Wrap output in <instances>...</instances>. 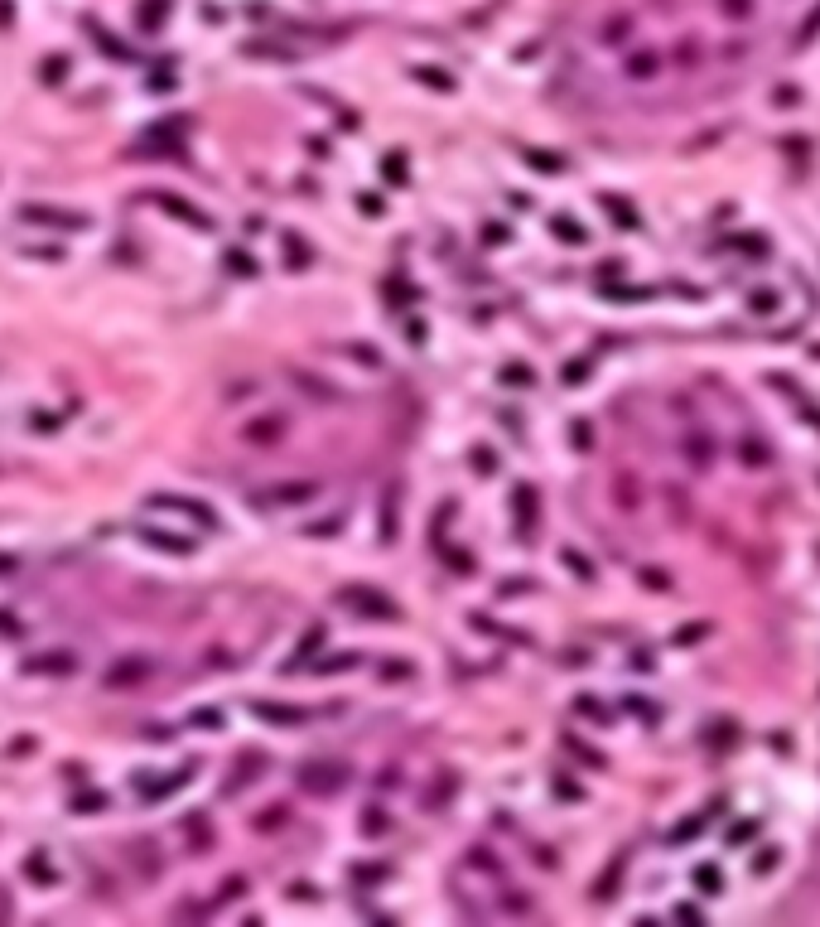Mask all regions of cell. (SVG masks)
Listing matches in <instances>:
<instances>
[{
	"instance_id": "obj_17",
	"label": "cell",
	"mask_w": 820,
	"mask_h": 927,
	"mask_svg": "<svg viewBox=\"0 0 820 927\" xmlns=\"http://www.w3.org/2000/svg\"><path fill=\"white\" fill-rule=\"evenodd\" d=\"M719 10H724L729 20H748V15H753V0H724Z\"/></svg>"
},
{
	"instance_id": "obj_9",
	"label": "cell",
	"mask_w": 820,
	"mask_h": 927,
	"mask_svg": "<svg viewBox=\"0 0 820 927\" xmlns=\"http://www.w3.org/2000/svg\"><path fill=\"white\" fill-rule=\"evenodd\" d=\"M603 208H608L613 218L623 222V227H637V213H632V208H628V203H623V198H613V193H603Z\"/></svg>"
},
{
	"instance_id": "obj_29",
	"label": "cell",
	"mask_w": 820,
	"mask_h": 927,
	"mask_svg": "<svg viewBox=\"0 0 820 927\" xmlns=\"http://www.w3.org/2000/svg\"><path fill=\"white\" fill-rule=\"evenodd\" d=\"M642 580H647L652 589H666V575H661V570H647V575H642Z\"/></svg>"
},
{
	"instance_id": "obj_21",
	"label": "cell",
	"mask_w": 820,
	"mask_h": 927,
	"mask_svg": "<svg viewBox=\"0 0 820 927\" xmlns=\"http://www.w3.org/2000/svg\"><path fill=\"white\" fill-rule=\"evenodd\" d=\"M777 870V850H763V855H753V874H772Z\"/></svg>"
},
{
	"instance_id": "obj_15",
	"label": "cell",
	"mask_w": 820,
	"mask_h": 927,
	"mask_svg": "<svg viewBox=\"0 0 820 927\" xmlns=\"http://www.w3.org/2000/svg\"><path fill=\"white\" fill-rule=\"evenodd\" d=\"M261 715H266V720H280V725H295V720H304V710H285V706H261Z\"/></svg>"
},
{
	"instance_id": "obj_10",
	"label": "cell",
	"mask_w": 820,
	"mask_h": 927,
	"mask_svg": "<svg viewBox=\"0 0 820 927\" xmlns=\"http://www.w3.org/2000/svg\"><path fill=\"white\" fill-rule=\"evenodd\" d=\"M555 232H560V242H570V246L589 242V232H584L579 222H570V218H555Z\"/></svg>"
},
{
	"instance_id": "obj_28",
	"label": "cell",
	"mask_w": 820,
	"mask_h": 927,
	"mask_svg": "<svg viewBox=\"0 0 820 927\" xmlns=\"http://www.w3.org/2000/svg\"><path fill=\"white\" fill-rule=\"evenodd\" d=\"M382 826H386V817H367V821H362V831H367V836H377Z\"/></svg>"
},
{
	"instance_id": "obj_27",
	"label": "cell",
	"mask_w": 820,
	"mask_h": 927,
	"mask_svg": "<svg viewBox=\"0 0 820 927\" xmlns=\"http://www.w3.org/2000/svg\"><path fill=\"white\" fill-rule=\"evenodd\" d=\"M584 372H589V367H584V362H570V367H565V382H579V377H584Z\"/></svg>"
},
{
	"instance_id": "obj_11",
	"label": "cell",
	"mask_w": 820,
	"mask_h": 927,
	"mask_svg": "<svg viewBox=\"0 0 820 927\" xmlns=\"http://www.w3.org/2000/svg\"><path fill=\"white\" fill-rule=\"evenodd\" d=\"M29 672H73V662L68 652H49L44 662H29Z\"/></svg>"
},
{
	"instance_id": "obj_25",
	"label": "cell",
	"mask_w": 820,
	"mask_h": 927,
	"mask_svg": "<svg viewBox=\"0 0 820 927\" xmlns=\"http://www.w3.org/2000/svg\"><path fill=\"white\" fill-rule=\"evenodd\" d=\"M796 410H801V415H806V420H811V425L820 430V406H811L806 396H796Z\"/></svg>"
},
{
	"instance_id": "obj_1",
	"label": "cell",
	"mask_w": 820,
	"mask_h": 927,
	"mask_svg": "<svg viewBox=\"0 0 820 927\" xmlns=\"http://www.w3.org/2000/svg\"><path fill=\"white\" fill-rule=\"evenodd\" d=\"M338 604H348V609H357L362 618H396V604L386 599V594H377V589H367V585H353V589H338Z\"/></svg>"
},
{
	"instance_id": "obj_7",
	"label": "cell",
	"mask_w": 820,
	"mask_h": 927,
	"mask_svg": "<svg viewBox=\"0 0 820 927\" xmlns=\"http://www.w3.org/2000/svg\"><path fill=\"white\" fill-rule=\"evenodd\" d=\"M531 517H536V488L521 483V488H517V522H521V531L531 526Z\"/></svg>"
},
{
	"instance_id": "obj_18",
	"label": "cell",
	"mask_w": 820,
	"mask_h": 927,
	"mask_svg": "<svg viewBox=\"0 0 820 927\" xmlns=\"http://www.w3.org/2000/svg\"><path fill=\"white\" fill-rule=\"evenodd\" d=\"M227 271H237V275H256V266H251V256H242V251H227Z\"/></svg>"
},
{
	"instance_id": "obj_19",
	"label": "cell",
	"mask_w": 820,
	"mask_h": 927,
	"mask_svg": "<svg viewBox=\"0 0 820 927\" xmlns=\"http://www.w3.org/2000/svg\"><path fill=\"white\" fill-rule=\"evenodd\" d=\"M748 304H753L758 314H772V309H777V295H772V290H753V300H748Z\"/></svg>"
},
{
	"instance_id": "obj_26",
	"label": "cell",
	"mask_w": 820,
	"mask_h": 927,
	"mask_svg": "<svg viewBox=\"0 0 820 927\" xmlns=\"http://www.w3.org/2000/svg\"><path fill=\"white\" fill-rule=\"evenodd\" d=\"M29 874H34V879H54V870H49V865H44V860H39V855H34V860H29Z\"/></svg>"
},
{
	"instance_id": "obj_3",
	"label": "cell",
	"mask_w": 820,
	"mask_h": 927,
	"mask_svg": "<svg viewBox=\"0 0 820 927\" xmlns=\"http://www.w3.org/2000/svg\"><path fill=\"white\" fill-rule=\"evenodd\" d=\"M25 218L29 222H49V227H87L82 213H58V208H39V203H29Z\"/></svg>"
},
{
	"instance_id": "obj_12",
	"label": "cell",
	"mask_w": 820,
	"mask_h": 927,
	"mask_svg": "<svg viewBox=\"0 0 820 927\" xmlns=\"http://www.w3.org/2000/svg\"><path fill=\"white\" fill-rule=\"evenodd\" d=\"M145 672H150L145 662H136V667H116V672H111V676H107V686H126V681H140Z\"/></svg>"
},
{
	"instance_id": "obj_13",
	"label": "cell",
	"mask_w": 820,
	"mask_h": 927,
	"mask_svg": "<svg viewBox=\"0 0 820 927\" xmlns=\"http://www.w3.org/2000/svg\"><path fill=\"white\" fill-rule=\"evenodd\" d=\"M280 435V420H256L251 430H246V439H256V444H266V439Z\"/></svg>"
},
{
	"instance_id": "obj_20",
	"label": "cell",
	"mask_w": 820,
	"mask_h": 927,
	"mask_svg": "<svg viewBox=\"0 0 820 927\" xmlns=\"http://www.w3.org/2000/svg\"><path fill=\"white\" fill-rule=\"evenodd\" d=\"M382 169H386V179L406 184V160H401V155H386V164H382Z\"/></svg>"
},
{
	"instance_id": "obj_4",
	"label": "cell",
	"mask_w": 820,
	"mask_h": 927,
	"mask_svg": "<svg viewBox=\"0 0 820 927\" xmlns=\"http://www.w3.org/2000/svg\"><path fill=\"white\" fill-rule=\"evenodd\" d=\"M160 208H164V213H174V218H184V222H193V227H213L208 213H198V208H189V203H179L174 193H160Z\"/></svg>"
},
{
	"instance_id": "obj_6",
	"label": "cell",
	"mask_w": 820,
	"mask_h": 927,
	"mask_svg": "<svg viewBox=\"0 0 820 927\" xmlns=\"http://www.w3.org/2000/svg\"><path fill=\"white\" fill-rule=\"evenodd\" d=\"M314 483H280V488L266 493V502H300V497H314Z\"/></svg>"
},
{
	"instance_id": "obj_24",
	"label": "cell",
	"mask_w": 820,
	"mask_h": 927,
	"mask_svg": "<svg viewBox=\"0 0 820 927\" xmlns=\"http://www.w3.org/2000/svg\"><path fill=\"white\" fill-rule=\"evenodd\" d=\"M526 160L536 164V169H550V174H555V169H565V164L555 160V155H541V150H536V155H526Z\"/></svg>"
},
{
	"instance_id": "obj_22",
	"label": "cell",
	"mask_w": 820,
	"mask_h": 927,
	"mask_svg": "<svg viewBox=\"0 0 820 927\" xmlns=\"http://www.w3.org/2000/svg\"><path fill=\"white\" fill-rule=\"evenodd\" d=\"M700 826H705V817H695V821H685V826H676V831H671V841H676V846H681V841H690V836H695V831H700Z\"/></svg>"
},
{
	"instance_id": "obj_16",
	"label": "cell",
	"mask_w": 820,
	"mask_h": 927,
	"mask_svg": "<svg viewBox=\"0 0 820 927\" xmlns=\"http://www.w3.org/2000/svg\"><path fill=\"white\" fill-rule=\"evenodd\" d=\"M285 251H290V266H304V261H309V251H304V242L295 232H285Z\"/></svg>"
},
{
	"instance_id": "obj_23",
	"label": "cell",
	"mask_w": 820,
	"mask_h": 927,
	"mask_svg": "<svg viewBox=\"0 0 820 927\" xmlns=\"http://www.w3.org/2000/svg\"><path fill=\"white\" fill-rule=\"evenodd\" d=\"M357 662V652H338L333 662H319V672H338V667H353Z\"/></svg>"
},
{
	"instance_id": "obj_14",
	"label": "cell",
	"mask_w": 820,
	"mask_h": 927,
	"mask_svg": "<svg viewBox=\"0 0 820 927\" xmlns=\"http://www.w3.org/2000/svg\"><path fill=\"white\" fill-rule=\"evenodd\" d=\"M502 382H517V386H531V382H536V372H531V367H521V362H512V367H502Z\"/></svg>"
},
{
	"instance_id": "obj_2",
	"label": "cell",
	"mask_w": 820,
	"mask_h": 927,
	"mask_svg": "<svg viewBox=\"0 0 820 927\" xmlns=\"http://www.w3.org/2000/svg\"><path fill=\"white\" fill-rule=\"evenodd\" d=\"M300 783H304L309 792H319V797H333V792L348 783V773H343L338 764H309V768L300 773Z\"/></svg>"
},
{
	"instance_id": "obj_5",
	"label": "cell",
	"mask_w": 820,
	"mask_h": 927,
	"mask_svg": "<svg viewBox=\"0 0 820 927\" xmlns=\"http://www.w3.org/2000/svg\"><path fill=\"white\" fill-rule=\"evenodd\" d=\"M685 454H690V464H695V468H710L714 444L705 439V430H690V435H685Z\"/></svg>"
},
{
	"instance_id": "obj_8",
	"label": "cell",
	"mask_w": 820,
	"mask_h": 927,
	"mask_svg": "<svg viewBox=\"0 0 820 927\" xmlns=\"http://www.w3.org/2000/svg\"><path fill=\"white\" fill-rule=\"evenodd\" d=\"M695 884H700V894H719V889H724V874L714 870V865H700V870H695Z\"/></svg>"
}]
</instances>
